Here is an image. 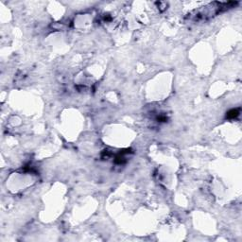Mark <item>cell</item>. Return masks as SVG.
Returning <instances> with one entry per match:
<instances>
[{"instance_id": "1", "label": "cell", "mask_w": 242, "mask_h": 242, "mask_svg": "<svg viewBox=\"0 0 242 242\" xmlns=\"http://www.w3.org/2000/svg\"><path fill=\"white\" fill-rule=\"evenodd\" d=\"M240 114V109H232V110H230L227 114H226V117L229 118V119H234V118H237Z\"/></svg>"}]
</instances>
